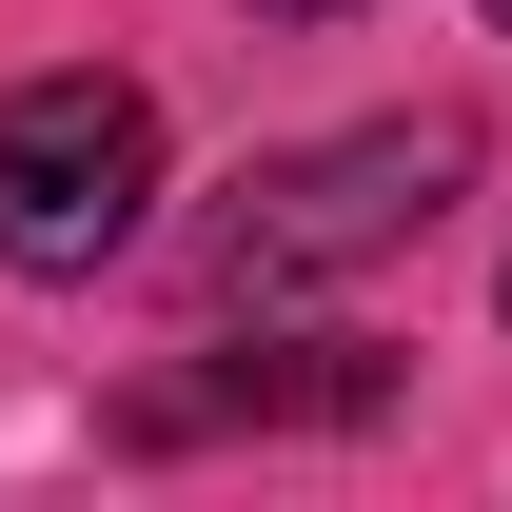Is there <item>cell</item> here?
Returning <instances> with one entry per match:
<instances>
[{
	"mask_svg": "<svg viewBox=\"0 0 512 512\" xmlns=\"http://www.w3.org/2000/svg\"><path fill=\"white\" fill-rule=\"evenodd\" d=\"M453 178H473V138H453V119H355V138H316V158H256L237 217L197 237V296H217V316L316 296V276H355V256L434 237V197H453Z\"/></svg>",
	"mask_w": 512,
	"mask_h": 512,
	"instance_id": "cell-1",
	"label": "cell"
},
{
	"mask_svg": "<svg viewBox=\"0 0 512 512\" xmlns=\"http://www.w3.org/2000/svg\"><path fill=\"white\" fill-rule=\"evenodd\" d=\"M138 217H158V99L99 60L20 79L0 99V256L20 276H99V256H138Z\"/></svg>",
	"mask_w": 512,
	"mask_h": 512,
	"instance_id": "cell-2",
	"label": "cell"
},
{
	"mask_svg": "<svg viewBox=\"0 0 512 512\" xmlns=\"http://www.w3.org/2000/svg\"><path fill=\"white\" fill-rule=\"evenodd\" d=\"M178 414H316V434H355V414H394V355H375V335H316V355H217ZM178 414H138V434H178Z\"/></svg>",
	"mask_w": 512,
	"mask_h": 512,
	"instance_id": "cell-3",
	"label": "cell"
},
{
	"mask_svg": "<svg viewBox=\"0 0 512 512\" xmlns=\"http://www.w3.org/2000/svg\"><path fill=\"white\" fill-rule=\"evenodd\" d=\"M256 20H335V0H256Z\"/></svg>",
	"mask_w": 512,
	"mask_h": 512,
	"instance_id": "cell-4",
	"label": "cell"
},
{
	"mask_svg": "<svg viewBox=\"0 0 512 512\" xmlns=\"http://www.w3.org/2000/svg\"><path fill=\"white\" fill-rule=\"evenodd\" d=\"M493 20H512V0H493Z\"/></svg>",
	"mask_w": 512,
	"mask_h": 512,
	"instance_id": "cell-5",
	"label": "cell"
}]
</instances>
